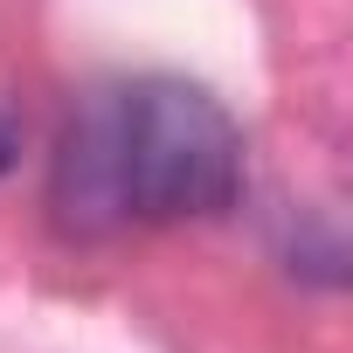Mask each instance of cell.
I'll return each instance as SVG.
<instances>
[{
  "label": "cell",
  "mask_w": 353,
  "mask_h": 353,
  "mask_svg": "<svg viewBox=\"0 0 353 353\" xmlns=\"http://www.w3.org/2000/svg\"><path fill=\"white\" fill-rule=\"evenodd\" d=\"M243 188L236 118L173 77H139L90 90L56 152V215L77 236L222 215Z\"/></svg>",
  "instance_id": "obj_1"
},
{
  "label": "cell",
  "mask_w": 353,
  "mask_h": 353,
  "mask_svg": "<svg viewBox=\"0 0 353 353\" xmlns=\"http://www.w3.org/2000/svg\"><path fill=\"white\" fill-rule=\"evenodd\" d=\"M14 152H21V139H14V125H8V118H0V173L14 166Z\"/></svg>",
  "instance_id": "obj_2"
}]
</instances>
